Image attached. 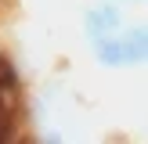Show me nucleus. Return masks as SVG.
Returning <instances> with one entry per match:
<instances>
[{
    "instance_id": "nucleus-3",
    "label": "nucleus",
    "mask_w": 148,
    "mask_h": 144,
    "mask_svg": "<svg viewBox=\"0 0 148 144\" xmlns=\"http://www.w3.org/2000/svg\"><path fill=\"white\" fill-rule=\"evenodd\" d=\"M123 43H127V54H130V65H141V61H145V54H148V33H145V25L130 29V33L123 36Z\"/></svg>"
},
{
    "instance_id": "nucleus-1",
    "label": "nucleus",
    "mask_w": 148,
    "mask_h": 144,
    "mask_svg": "<svg viewBox=\"0 0 148 144\" xmlns=\"http://www.w3.org/2000/svg\"><path fill=\"white\" fill-rule=\"evenodd\" d=\"M119 25H123V14H119V7H112V4H98V7H87L83 11V33H87V40L119 33Z\"/></svg>"
},
{
    "instance_id": "nucleus-2",
    "label": "nucleus",
    "mask_w": 148,
    "mask_h": 144,
    "mask_svg": "<svg viewBox=\"0 0 148 144\" xmlns=\"http://www.w3.org/2000/svg\"><path fill=\"white\" fill-rule=\"evenodd\" d=\"M90 50H94V58H98L101 65H108V69H130L127 43H123V36H116V33L94 36V40H90Z\"/></svg>"
}]
</instances>
